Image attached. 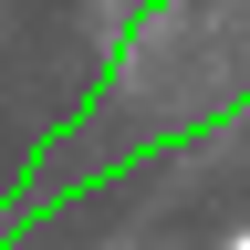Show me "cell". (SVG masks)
<instances>
[{
	"label": "cell",
	"mask_w": 250,
	"mask_h": 250,
	"mask_svg": "<svg viewBox=\"0 0 250 250\" xmlns=\"http://www.w3.org/2000/svg\"><path fill=\"white\" fill-rule=\"evenodd\" d=\"M219 250H250V229H229V240H219Z\"/></svg>",
	"instance_id": "obj_1"
}]
</instances>
